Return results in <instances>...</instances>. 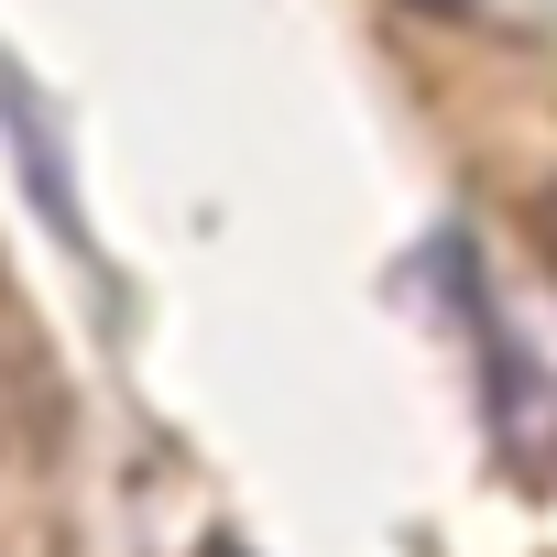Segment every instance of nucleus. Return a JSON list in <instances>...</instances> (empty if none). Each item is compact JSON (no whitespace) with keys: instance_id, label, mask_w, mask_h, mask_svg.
I'll use <instances>...</instances> for the list:
<instances>
[{"instance_id":"7ed1b4c3","label":"nucleus","mask_w":557,"mask_h":557,"mask_svg":"<svg viewBox=\"0 0 557 557\" xmlns=\"http://www.w3.org/2000/svg\"><path fill=\"white\" fill-rule=\"evenodd\" d=\"M405 12H437V23H459V12H470V0H405Z\"/></svg>"},{"instance_id":"f03ea898","label":"nucleus","mask_w":557,"mask_h":557,"mask_svg":"<svg viewBox=\"0 0 557 557\" xmlns=\"http://www.w3.org/2000/svg\"><path fill=\"white\" fill-rule=\"evenodd\" d=\"M197 557H251V546L240 535H197Z\"/></svg>"},{"instance_id":"f257e3e1","label":"nucleus","mask_w":557,"mask_h":557,"mask_svg":"<svg viewBox=\"0 0 557 557\" xmlns=\"http://www.w3.org/2000/svg\"><path fill=\"white\" fill-rule=\"evenodd\" d=\"M0 132H12V175H23L34 219L66 251H88V208H77V175H66V132H55V110H45V88L23 66H0Z\"/></svg>"}]
</instances>
